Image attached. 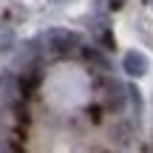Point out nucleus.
<instances>
[{"instance_id":"423d86ee","label":"nucleus","mask_w":153,"mask_h":153,"mask_svg":"<svg viewBox=\"0 0 153 153\" xmlns=\"http://www.w3.org/2000/svg\"><path fill=\"white\" fill-rule=\"evenodd\" d=\"M11 45H14V28H11L9 23H0V54L9 51Z\"/></svg>"},{"instance_id":"f03ea898","label":"nucleus","mask_w":153,"mask_h":153,"mask_svg":"<svg viewBox=\"0 0 153 153\" xmlns=\"http://www.w3.org/2000/svg\"><path fill=\"white\" fill-rule=\"evenodd\" d=\"M102 91H105V102H102V108L105 111H111V114H119L122 108H125V99H128V88L122 85V82H116V79H105L102 82Z\"/></svg>"},{"instance_id":"39448f33","label":"nucleus","mask_w":153,"mask_h":153,"mask_svg":"<svg viewBox=\"0 0 153 153\" xmlns=\"http://www.w3.org/2000/svg\"><path fill=\"white\" fill-rule=\"evenodd\" d=\"M114 139H116V145H131L133 142V125H128V119H122L119 125L114 128Z\"/></svg>"},{"instance_id":"20e7f679","label":"nucleus","mask_w":153,"mask_h":153,"mask_svg":"<svg viewBox=\"0 0 153 153\" xmlns=\"http://www.w3.org/2000/svg\"><path fill=\"white\" fill-rule=\"evenodd\" d=\"M122 68L128 71V76H145L148 74V57L142 51H128L122 57Z\"/></svg>"},{"instance_id":"0eeeda50","label":"nucleus","mask_w":153,"mask_h":153,"mask_svg":"<svg viewBox=\"0 0 153 153\" xmlns=\"http://www.w3.org/2000/svg\"><path fill=\"white\" fill-rule=\"evenodd\" d=\"M82 57H85L88 62H94V65H99L102 71H111V62L105 60V57L99 54V51H94V48H82Z\"/></svg>"},{"instance_id":"f257e3e1","label":"nucleus","mask_w":153,"mask_h":153,"mask_svg":"<svg viewBox=\"0 0 153 153\" xmlns=\"http://www.w3.org/2000/svg\"><path fill=\"white\" fill-rule=\"evenodd\" d=\"M45 43H48L51 54H57V57H68L79 48V37L74 31H65V28H51L45 34Z\"/></svg>"},{"instance_id":"1a4fd4ad","label":"nucleus","mask_w":153,"mask_h":153,"mask_svg":"<svg viewBox=\"0 0 153 153\" xmlns=\"http://www.w3.org/2000/svg\"><path fill=\"white\" fill-rule=\"evenodd\" d=\"M148 3H150V9H153V0H148Z\"/></svg>"},{"instance_id":"7ed1b4c3","label":"nucleus","mask_w":153,"mask_h":153,"mask_svg":"<svg viewBox=\"0 0 153 153\" xmlns=\"http://www.w3.org/2000/svg\"><path fill=\"white\" fill-rule=\"evenodd\" d=\"M20 76H14V74H0V102H6V105H11L14 108L17 102H20Z\"/></svg>"},{"instance_id":"6e6552de","label":"nucleus","mask_w":153,"mask_h":153,"mask_svg":"<svg viewBox=\"0 0 153 153\" xmlns=\"http://www.w3.org/2000/svg\"><path fill=\"white\" fill-rule=\"evenodd\" d=\"M88 114H91V119H94V122L102 119V108H99V105H91V108H88Z\"/></svg>"}]
</instances>
